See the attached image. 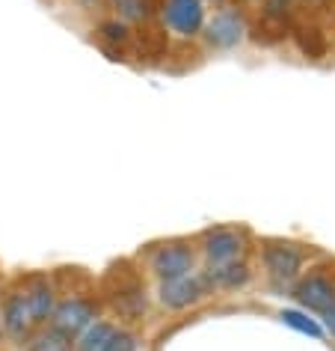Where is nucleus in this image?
<instances>
[{"label": "nucleus", "mask_w": 335, "mask_h": 351, "mask_svg": "<svg viewBox=\"0 0 335 351\" xmlns=\"http://www.w3.org/2000/svg\"><path fill=\"white\" fill-rule=\"evenodd\" d=\"M321 256L323 253L314 244L282 239V235H261V239L255 235L252 262H255V271H258V280L264 283V289L273 295L288 298L291 286L299 280V274Z\"/></svg>", "instance_id": "nucleus-1"}, {"label": "nucleus", "mask_w": 335, "mask_h": 351, "mask_svg": "<svg viewBox=\"0 0 335 351\" xmlns=\"http://www.w3.org/2000/svg\"><path fill=\"white\" fill-rule=\"evenodd\" d=\"M77 6H81L83 12H95V10H104L107 6V0H75Z\"/></svg>", "instance_id": "nucleus-21"}, {"label": "nucleus", "mask_w": 335, "mask_h": 351, "mask_svg": "<svg viewBox=\"0 0 335 351\" xmlns=\"http://www.w3.org/2000/svg\"><path fill=\"white\" fill-rule=\"evenodd\" d=\"M3 286L6 283H3V277H0V295H3ZM0 339H3V328H0Z\"/></svg>", "instance_id": "nucleus-24"}, {"label": "nucleus", "mask_w": 335, "mask_h": 351, "mask_svg": "<svg viewBox=\"0 0 335 351\" xmlns=\"http://www.w3.org/2000/svg\"><path fill=\"white\" fill-rule=\"evenodd\" d=\"M205 271L214 298H228V295H243L258 283V271H255L252 259H234V262H219V265H202Z\"/></svg>", "instance_id": "nucleus-12"}, {"label": "nucleus", "mask_w": 335, "mask_h": 351, "mask_svg": "<svg viewBox=\"0 0 335 351\" xmlns=\"http://www.w3.org/2000/svg\"><path fill=\"white\" fill-rule=\"evenodd\" d=\"M113 328H116V322H113L110 315H98L92 324H86L75 337V351H104Z\"/></svg>", "instance_id": "nucleus-15"}, {"label": "nucleus", "mask_w": 335, "mask_h": 351, "mask_svg": "<svg viewBox=\"0 0 335 351\" xmlns=\"http://www.w3.org/2000/svg\"><path fill=\"white\" fill-rule=\"evenodd\" d=\"M152 301H155L157 313L181 315V313H193V310H199L202 304L214 301V289H211L205 271L196 268L184 277L152 283Z\"/></svg>", "instance_id": "nucleus-6"}, {"label": "nucleus", "mask_w": 335, "mask_h": 351, "mask_svg": "<svg viewBox=\"0 0 335 351\" xmlns=\"http://www.w3.org/2000/svg\"><path fill=\"white\" fill-rule=\"evenodd\" d=\"M15 286H18V292L24 298V304H27L36 328L48 324L51 315H54V306L59 301V292H63L59 277L51 274V271H30V274L15 277Z\"/></svg>", "instance_id": "nucleus-10"}, {"label": "nucleus", "mask_w": 335, "mask_h": 351, "mask_svg": "<svg viewBox=\"0 0 335 351\" xmlns=\"http://www.w3.org/2000/svg\"><path fill=\"white\" fill-rule=\"evenodd\" d=\"M202 265H219V262L252 259L255 232L243 223H214L193 235Z\"/></svg>", "instance_id": "nucleus-5"}, {"label": "nucleus", "mask_w": 335, "mask_h": 351, "mask_svg": "<svg viewBox=\"0 0 335 351\" xmlns=\"http://www.w3.org/2000/svg\"><path fill=\"white\" fill-rule=\"evenodd\" d=\"M252 36V15L243 3H223L208 12V21L202 27L199 45L205 54H234Z\"/></svg>", "instance_id": "nucleus-4"}, {"label": "nucleus", "mask_w": 335, "mask_h": 351, "mask_svg": "<svg viewBox=\"0 0 335 351\" xmlns=\"http://www.w3.org/2000/svg\"><path fill=\"white\" fill-rule=\"evenodd\" d=\"M98 315H104L101 298H98V286H63L59 301L51 315V328H57L66 337H77L86 324H92Z\"/></svg>", "instance_id": "nucleus-7"}, {"label": "nucleus", "mask_w": 335, "mask_h": 351, "mask_svg": "<svg viewBox=\"0 0 335 351\" xmlns=\"http://www.w3.org/2000/svg\"><path fill=\"white\" fill-rule=\"evenodd\" d=\"M288 298L294 301V306L299 310L312 313V315H321L323 310H330L335 304V265L326 256L314 259L308 265L299 280L291 286Z\"/></svg>", "instance_id": "nucleus-8"}, {"label": "nucleus", "mask_w": 335, "mask_h": 351, "mask_svg": "<svg viewBox=\"0 0 335 351\" xmlns=\"http://www.w3.org/2000/svg\"><path fill=\"white\" fill-rule=\"evenodd\" d=\"M95 42L101 45V51H107V54H113L110 60H122L125 57V51L131 48V42H134L137 36V30L134 27H128L125 21H119L116 15H101L98 21H95Z\"/></svg>", "instance_id": "nucleus-13"}, {"label": "nucleus", "mask_w": 335, "mask_h": 351, "mask_svg": "<svg viewBox=\"0 0 335 351\" xmlns=\"http://www.w3.org/2000/svg\"><path fill=\"white\" fill-rule=\"evenodd\" d=\"M125 271H113L98 286V298L104 306V315H110L116 324L139 328L146 324L148 313L155 310L152 301V283L134 262H125Z\"/></svg>", "instance_id": "nucleus-2"}, {"label": "nucleus", "mask_w": 335, "mask_h": 351, "mask_svg": "<svg viewBox=\"0 0 335 351\" xmlns=\"http://www.w3.org/2000/svg\"><path fill=\"white\" fill-rule=\"evenodd\" d=\"M21 351H75V339L51 328V324H42L30 333V339L21 346Z\"/></svg>", "instance_id": "nucleus-17"}, {"label": "nucleus", "mask_w": 335, "mask_h": 351, "mask_svg": "<svg viewBox=\"0 0 335 351\" xmlns=\"http://www.w3.org/2000/svg\"><path fill=\"white\" fill-rule=\"evenodd\" d=\"M299 6H323V3H332V0H297Z\"/></svg>", "instance_id": "nucleus-22"}, {"label": "nucleus", "mask_w": 335, "mask_h": 351, "mask_svg": "<svg viewBox=\"0 0 335 351\" xmlns=\"http://www.w3.org/2000/svg\"><path fill=\"white\" fill-rule=\"evenodd\" d=\"M211 6L205 0H157V27L172 42H199Z\"/></svg>", "instance_id": "nucleus-9"}, {"label": "nucleus", "mask_w": 335, "mask_h": 351, "mask_svg": "<svg viewBox=\"0 0 335 351\" xmlns=\"http://www.w3.org/2000/svg\"><path fill=\"white\" fill-rule=\"evenodd\" d=\"M0 328H3V339L12 342L15 348H21L24 342L30 339V333L36 330V322L24 304V298L18 292V286L6 283L3 286V295H0Z\"/></svg>", "instance_id": "nucleus-11"}, {"label": "nucleus", "mask_w": 335, "mask_h": 351, "mask_svg": "<svg viewBox=\"0 0 335 351\" xmlns=\"http://www.w3.org/2000/svg\"><path fill=\"white\" fill-rule=\"evenodd\" d=\"M297 0H258V15L264 24L270 27H288L291 19H294V10H297Z\"/></svg>", "instance_id": "nucleus-18"}, {"label": "nucleus", "mask_w": 335, "mask_h": 351, "mask_svg": "<svg viewBox=\"0 0 335 351\" xmlns=\"http://www.w3.org/2000/svg\"><path fill=\"white\" fill-rule=\"evenodd\" d=\"M110 15L125 21L128 27H152L157 21V0H107L104 6Z\"/></svg>", "instance_id": "nucleus-14"}, {"label": "nucleus", "mask_w": 335, "mask_h": 351, "mask_svg": "<svg viewBox=\"0 0 335 351\" xmlns=\"http://www.w3.org/2000/svg\"><path fill=\"white\" fill-rule=\"evenodd\" d=\"M208 6H223V3H232V0H205Z\"/></svg>", "instance_id": "nucleus-23"}, {"label": "nucleus", "mask_w": 335, "mask_h": 351, "mask_svg": "<svg viewBox=\"0 0 335 351\" xmlns=\"http://www.w3.org/2000/svg\"><path fill=\"white\" fill-rule=\"evenodd\" d=\"M317 322H321V328H323V337L335 342V304L317 315Z\"/></svg>", "instance_id": "nucleus-20"}, {"label": "nucleus", "mask_w": 335, "mask_h": 351, "mask_svg": "<svg viewBox=\"0 0 335 351\" xmlns=\"http://www.w3.org/2000/svg\"><path fill=\"white\" fill-rule=\"evenodd\" d=\"M134 265L148 277V283H161L202 268V259L193 235H170V239L148 241L134 256Z\"/></svg>", "instance_id": "nucleus-3"}, {"label": "nucleus", "mask_w": 335, "mask_h": 351, "mask_svg": "<svg viewBox=\"0 0 335 351\" xmlns=\"http://www.w3.org/2000/svg\"><path fill=\"white\" fill-rule=\"evenodd\" d=\"M276 315H279V322L285 324V328L297 330V333H303V337H308V339H317V342H323V339H326V337H323L321 322H317V315L306 313V310H299V306H282Z\"/></svg>", "instance_id": "nucleus-16"}, {"label": "nucleus", "mask_w": 335, "mask_h": 351, "mask_svg": "<svg viewBox=\"0 0 335 351\" xmlns=\"http://www.w3.org/2000/svg\"><path fill=\"white\" fill-rule=\"evenodd\" d=\"M143 346V337H139V328H128V324H116L107 339L104 351H139Z\"/></svg>", "instance_id": "nucleus-19"}]
</instances>
